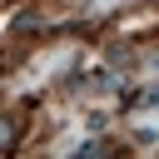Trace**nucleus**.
I'll return each mask as SVG.
<instances>
[{"label":"nucleus","mask_w":159,"mask_h":159,"mask_svg":"<svg viewBox=\"0 0 159 159\" xmlns=\"http://www.w3.org/2000/svg\"><path fill=\"white\" fill-rule=\"evenodd\" d=\"M10 139H15V119H0V149H5Z\"/></svg>","instance_id":"1"}]
</instances>
